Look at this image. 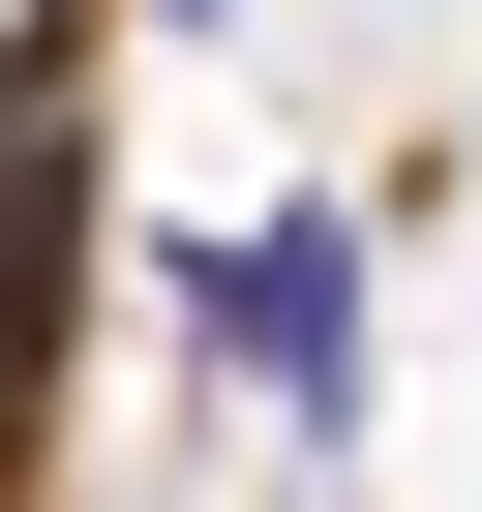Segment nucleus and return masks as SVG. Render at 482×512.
<instances>
[{"instance_id": "1", "label": "nucleus", "mask_w": 482, "mask_h": 512, "mask_svg": "<svg viewBox=\"0 0 482 512\" xmlns=\"http://www.w3.org/2000/svg\"><path fill=\"white\" fill-rule=\"evenodd\" d=\"M181 332H211V392L241 422H272L302 482L362 452V392H392V211H181Z\"/></svg>"}, {"instance_id": "2", "label": "nucleus", "mask_w": 482, "mask_h": 512, "mask_svg": "<svg viewBox=\"0 0 482 512\" xmlns=\"http://www.w3.org/2000/svg\"><path fill=\"white\" fill-rule=\"evenodd\" d=\"M151 31H241V0H151Z\"/></svg>"}]
</instances>
